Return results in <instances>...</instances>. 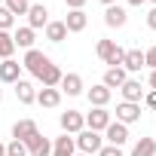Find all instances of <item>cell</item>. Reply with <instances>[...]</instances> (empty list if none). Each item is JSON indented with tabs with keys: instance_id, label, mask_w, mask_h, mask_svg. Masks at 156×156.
<instances>
[{
	"instance_id": "6da1fadb",
	"label": "cell",
	"mask_w": 156,
	"mask_h": 156,
	"mask_svg": "<svg viewBox=\"0 0 156 156\" xmlns=\"http://www.w3.org/2000/svg\"><path fill=\"white\" fill-rule=\"evenodd\" d=\"M95 52H98V58H101L104 64H110V67H122V58H126V49H122V46H116L113 40H98Z\"/></svg>"
},
{
	"instance_id": "7a4b0ae2",
	"label": "cell",
	"mask_w": 156,
	"mask_h": 156,
	"mask_svg": "<svg viewBox=\"0 0 156 156\" xmlns=\"http://www.w3.org/2000/svg\"><path fill=\"white\" fill-rule=\"evenodd\" d=\"M73 144H76V150L80 153H86V156H95L101 147H104V138H101V132H92V129H83L80 135L73 138Z\"/></svg>"
},
{
	"instance_id": "3957f363",
	"label": "cell",
	"mask_w": 156,
	"mask_h": 156,
	"mask_svg": "<svg viewBox=\"0 0 156 156\" xmlns=\"http://www.w3.org/2000/svg\"><path fill=\"white\" fill-rule=\"evenodd\" d=\"M110 122H113V116H110L107 107H92L86 113V129H92V132H104Z\"/></svg>"
},
{
	"instance_id": "277c9868",
	"label": "cell",
	"mask_w": 156,
	"mask_h": 156,
	"mask_svg": "<svg viewBox=\"0 0 156 156\" xmlns=\"http://www.w3.org/2000/svg\"><path fill=\"white\" fill-rule=\"evenodd\" d=\"M83 129H86V116H83L80 110L61 113V132H64V135H80Z\"/></svg>"
},
{
	"instance_id": "5b68a950",
	"label": "cell",
	"mask_w": 156,
	"mask_h": 156,
	"mask_svg": "<svg viewBox=\"0 0 156 156\" xmlns=\"http://www.w3.org/2000/svg\"><path fill=\"white\" fill-rule=\"evenodd\" d=\"M46 64H49V55H43L40 49H28V52H25V61H22V67H25V70H31L34 76H40V70H43Z\"/></svg>"
},
{
	"instance_id": "8992f818",
	"label": "cell",
	"mask_w": 156,
	"mask_h": 156,
	"mask_svg": "<svg viewBox=\"0 0 156 156\" xmlns=\"http://www.w3.org/2000/svg\"><path fill=\"white\" fill-rule=\"evenodd\" d=\"M46 25H49V9L43 3H31V9H28V28L31 31H40Z\"/></svg>"
},
{
	"instance_id": "52a82bcc",
	"label": "cell",
	"mask_w": 156,
	"mask_h": 156,
	"mask_svg": "<svg viewBox=\"0 0 156 156\" xmlns=\"http://www.w3.org/2000/svg\"><path fill=\"white\" fill-rule=\"evenodd\" d=\"M138 119H141V104H129V101L116 104V122L132 126V122H138Z\"/></svg>"
},
{
	"instance_id": "ba28073f",
	"label": "cell",
	"mask_w": 156,
	"mask_h": 156,
	"mask_svg": "<svg viewBox=\"0 0 156 156\" xmlns=\"http://www.w3.org/2000/svg\"><path fill=\"white\" fill-rule=\"evenodd\" d=\"M25 147H28V156H52V144H49V138H43L40 132H37L34 138H28Z\"/></svg>"
},
{
	"instance_id": "9c48e42d",
	"label": "cell",
	"mask_w": 156,
	"mask_h": 156,
	"mask_svg": "<svg viewBox=\"0 0 156 156\" xmlns=\"http://www.w3.org/2000/svg\"><path fill=\"white\" fill-rule=\"evenodd\" d=\"M58 86H61V89H58L61 95H70V98H73V95H83V76H80V73H64Z\"/></svg>"
},
{
	"instance_id": "30bf717a",
	"label": "cell",
	"mask_w": 156,
	"mask_h": 156,
	"mask_svg": "<svg viewBox=\"0 0 156 156\" xmlns=\"http://www.w3.org/2000/svg\"><path fill=\"white\" fill-rule=\"evenodd\" d=\"M22 80V64L16 61V58H6L3 64H0V83H19Z\"/></svg>"
},
{
	"instance_id": "8fae6325",
	"label": "cell",
	"mask_w": 156,
	"mask_h": 156,
	"mask_svg": "<svg viewBox=\"0 0 156 156\" xmlns=\"http://www.w3.org/2000/svg\"><path fill=\"white\" fill-rule=\"evenodd\" d=\"M119 92H122V101H129V104H141V98H144V89H141V80H129L119 86Z\"/></svg>"
},
{
	"instance_id": "7c38bea8",
	"label": "cell",
	"mask_w": 156,
	"mask_h": 156,
	"mask_svg": "<svg viewBox=\"0 0 156 156\" xmlns=\"http://www.w3.org/2000/svg\"><path fill=\"white\" fill-rule=\"evenodd\" d=\"M86 98H89V104H92V107H107V104H110V98H113V92H110L104 83H98V86H92V89L86 92Z\"/></svg>"
},
{
	"instance_id": "4fadbf2b",
	"label": "cell",
	"mask_w": 156,
	"mask_h": 156,
	"mask_svg": "<svg viewBox=\"0 0 156 156\" xmlns=\"http://www.w3.org/2000/svg\"><path fill=\"white\" fill-rule=\"evenodd\" d=\"M104 138H107L113 147H122V144L129 141V126H122V122H116V119H113V122L104 129Z\"/></svg>"
},
{
	"instance_id": "5bb4252c",
	"label": "cell",
	"mask_w": 156,
	"mask_h": 156,
	"mask_svg": "<svg viewBox=\"0 0 156 156\" xmlns=\"http://www.w3.org/2000/svg\"><path fill=\"white\" fill-rule=\"evenodd\" d=\"M61 76H64V73H61V67L49 61V64H46V67L40 70V76H37V80H40V83H43L46 89H58V83H61Z\"/></svg>"
},
{
	"instance_id": "9a60e30c",
	"label": "cell",
	"mask_w": 156,
	"mask_h": 156,
	"mask_svg": "<svg viewBox=\"0 0 156 156\" xmlns=\"http://www.w3.org/2000/svg\"><path fill=\"white\" fill-rule=\"evenodd\" d=\"M86 25H89V19H86V12H83V9H70V12H67V19H64L67 34H80V31H86Z\"/></svg>"
},
{
	"instance_id": "2e32d148",
	"label": "cell",
	"mask_w": 156,
	"mask_h": 156,
	"mask_svg": "<svg viewBox=\"0 0 156 156\" xmlns=\"http://www.w3.org/2000/svg\"><path fill=\"white\" fill-rule=\"evenodd\" d=\"M126 22H129V12H126L122 6H116V3H113V6H107V9H104V25H107V28H122Z\"/></svg>"
},
{
	"instance_id": "e0dca14e",
	"label": "cell",
	"mask_w": 156,
	"mask_h": 156,
	"mask_svg": "<svg viewBox=\"0 0 156 156\" xmlns=\"http://www.w3.org/2000/svg\"><path fill=\"white\" fill-rule=\"evenodd\" d=\"M141 67H147V64H144V52H141V49H126L122 70H126V73H138Z\"/></svg>"
},
{
	"instance_id": "ac0fdd59",
	"label": "cell",
	"mask_w": 156,
	"mask_h": 156,
	"mask_svg": "<svg viewBox=\"0 0 156 156\" xmlns=\"http://www.w3.org/2000/svg\"><path fill=\"white\" fill-rule=\"evenodd\" d=\"M73 153H76L73 135H58L55 144H52V156H73Z\"/></svg>"
},
{
	"instance_id": "d6986e66",
	"label": "cell",
	"mask_w": 156,
	"mask_h": 156,
	"mask_svg": "<svg viewBox=\"0 0 156 156\" xmlns=\"http://www.w3.org/2000/svg\"><path fill=\"white\" fill-rule=\"evenodd\" d=\"M37 135V122L34 119H19L16 126H12V138L16 141H28V138H34Z\"/></svg>"
},
{
	"instance_id": "ffe728a7",
	"label": "cell",
	"mask_w": 156,
	"mask_h": 156,
	"mask_svg": "<svg viewBox=\"0 0 156 156\" xmlns=\"http://www.w3.org/2000/svg\"><path fill=\"white\" fill-rule=\"evenodd\" d=\"M126 80H129V73H126L122 67H107V73H104V80H101V83H104V86L113 92V89H119Z\"/></svg>"
},
{
	"instance_id": "44dd1931",
	"label": "cell",
	"mask_w": 156,
	"mask_h": 156,
	"mask_svg": "<svg viewBox=\"0 0 156 156\" xmlns=\"http://www.w3.org/2000/svg\"><path fill=\"white\" fill-rule=\"evenodd\" d=\"M16 98H19L22 104H34V101H37V89H34V83L19 80V83H16Z\"/></svg>"
},
{
	"instance_id": "7402d4cb",
	"label": "cell",
	"mask_w": 156,
	"mask_h": 156,
	"mask_svg": "<svg viewBox=\"0 0 156 156\" xmlns=\"http://www.w3.org/2000/svg\"><path fill=\"white\" fill-rule=\"evenodd\" d=\"M37 104H40V107H58V104H61V92L43 86V89L37 92Z\"/></svg>"
},
{
	"instance_id": "603a6c76",
	"label": "cell",
	"mask_w": 156,
	"mask_h": 156,
	"mask_svg": "<svg viewBox=\"0 0 156 156\" xmlns=\"http://www.w3.org/2000/svg\"><path fill=\"white\" fill-rule=\"evenodd\" d=\"M43 31H46V40H49V43H64V37H67L64 22H49Z\"/></svg>"
},
{
	"instance_id": "cb8c5ba5",
	"label": "cell",
	"mask_w": 156,
	"mask_h": 156,
	"mask_svg": "<svg viewBox=\"0 0 156 156\" xmlns=\"http://www.w3.org/2000/svg\"><path fill=\"white\" fill-rule=\"evenodd\" d=\"M34 34H37V31H31V28L25 25V28H19V31L12 34V43H16V46H22V49L28 52V49H34Z\"/></svg>"
},
{
	"instance_id": "d4e9b609",
	"label": "cell",
	"mask_w": 156,
	"mask_h": 156,
	"mask_svg": "<svg viewBox=\"0 0 156 156\" xmlns=\"http://www.w3.org/2000/svg\"><path fill=\"white\" fill-rule=\"evenodd\" d=\"M132 156H156V141L153 138H141L132 147Z\"/></svg>"
},
{
	"instance_id": "484cf974",
	"label": "cell",
	"mask_w": 156,
	"mask_h": 156,
	"mask_svg": "<svg viewBox=\"0 0 156 156\" xmlns=\"http://www.w3.org/2000/svg\"><path fill=\"white\" fill-rule=\"evenodd\" d=\"M12 52H16V43H12V34L9 31H0V58H12Z\"/></svg>"
},
{
	"instance_id": "4316f807",
	"label": "cell",
	"mask_w": 156,
	"mask_h": 156,
	"mask_svg": "<svg viewBox=\"0 0 156 156\" xmlns=\"http://www.w3.org/2000/svg\"><path fill=\"white\" fill-rule=\"evenodd\" d=\"M3 6H6L12 16H28V9H31V0H3Z\"/></svg>"
},
{
	"instance_id": "83f0119b",
	"label": "cell",
	"mask_w": 156,
	"mask_h": 156,
	"mask_svg": "<svg viewBox=\"0 0 156 156\" xmlns=\"http://www.w3.org/2000/svg\"><path fill=\"white\" fill-rule=\"evenodd\" d=\"M6 156H28V147H25V141H9L6 144Z\"/></svg>"
},
{
	"instance_id": "f1b7e54d",
	"label": "cell",
	"mask_w": 156,
	"mask_h": 156,
	"mask_svg": "<svg viewBox=\"0 0 156 156\" xmlns=\"http://www.w3.org/2000/svg\"><path fill=\"white\" fill-rule=\"evenodd\" d=\"M12 25H16V16H12L6 6H0V31H9Z\"/></svg>"
},
{
	"instance_id": "f546056e",
	"label": "cell",
	"mask_w": 156,
	"mask_h": 156,
	"mask_svg": "<svg viewBox=\"0 0 156 156\" xmlns=\"http://www.w3.org/2000/svg\"><path fill=\"white\" fill-rule=\"evenodd\" d=\"M95 156H122V147H113V144H104Z\"/></svg>"
},
{
	"instance_id": "4dcf8cb0",
	"label": "cell",
	"mask_w": 156,
	"mask_h": 156,
	"mask_svg": "<svg viewBox=\"0 0 156 156\" xmlns=\"http://www.w3.org/2000/svg\"><path fill=\"white\" fill-rule=\"evenodd\" d=\"M144 64H147L150 70H156V46H150V49L144 52Z\"/></svg>"
},
{
	"instance_id": "1f68e13d",
	"label": "cell",
	"mask_w": 156,
	"mask_h": 156,
	"mask_svg": "<svg viewBox=\"0 0 156 156\" xmlns=\"http://www.w3.org/2000/svg\"><path fill=\"white\" fill-rule=\"evenodd\" d=\"M144 104H147L150 110H156V89H150V92H144Z\"/></svg>"
},
{
	"instance_id": "d6a6232c",
	"label": "cell",
	"mask_w": 156,
	"mask_h": 156,
	"mask_svg": "<svg viewBox=\"0 0 156 156\" xmlns=\"http://www.w3.org/2000/svg\"><path fill=\"white\" fill-rule=\"evenodd\" d=\"M64 6H67V9H83L86 0H64Z\"/></svg>"
},
{
	"instance_id": "836d02e7",
	"label": "cell",
	"mask_w": 156,
	"mask_h": 156,
	"mask_svg": "<svg viewBox=\"0 0 156 156\" xmlns=\"http://www.w3.org/2000/svg\"><path fill=\"white\" fill-rule=\"evenodd\" d=\"M147 28H150V31H156V6L147 12Z\"/></svg>"
},
{
	"instance_id": "e575fe53",
	"label": "cell",
	"mask_w": 156,
	"mask_h": 156,
	"mask_svg": "<svg viewBox=\"0 0 156 156\" xmlns=\"http://www.w3.org/2000/svg\"><path fill=\"white\" fill-rule=\"evenodd\" d=\"M150 89H156V70H150Z\"/></svg>"
},
{
	"instance_id": "d590c367",
	"label": "cell",
	"mask_w": 156,
	"mask_h": 156,
	"mask_svg": "<svg viewBox=\"0 0 156 156\" xmlns=\"http://www.w3.org/2000/svg\"><path fill=\"white\" fill-rule=\"evenodd\" d=\"M129 6H141V3H147V0H126Z\"/></svg>"
},
{
	"instance_id": "8d00e7d4",
	"label": "cell",
	"mask_w": 156,
	"mask_h": 156,
	"mask_svg": "<svg viewBox=\"0 0 156 156\" xmlns=\"http://www.w3.org/2000/svg\"><path fill=\"white\" fill-rule=\"evenodd\" d=\"M98 3H104V6H113V3H116V0H98Z\"/></svg>"
},
{
	"instance_id": "74e56055",
	"label": "cell",
	"mask_w": 156,
	"mask_h": 156,
	"mask_svg": "<svg viewBox=\"0 0 156 156\" xmlns=\"http://www.w3.org/2000/svg\"><path fill=\"white\" fill-rule=\"evenodd\" d=\"M0 156H6V144H0Z\"/></svg>"
},
{
	"instance_id": "f35d334b",
	"label": "cell",
	"mask_w": 156,
	"mask_h": 156,
	"mask_svg": "<svg viewBox=\"0 0 156 156\" xmlns=\"http://www.w3.org/2000/svg\"><path fill=\"white\" fill-rule=\"evenodd\" d=\"M0 101H3V89H0Z\"/></svg>"
},
{
	"instance_id": "ab89813d",
	"label": "cell",
	"mask_w": 156,
	"mask_h": 156,
	"mask_svg": "<svg viewBox=\"0 0 156 156\" xmlns=\"http://www.w3.org/2000/svg\"><path fill=\"white\" fill-rule=\"evenodd\" d=\"M73 156H86V153H73Z\"/></svg>"
},
{
	"instance_id": "60d3db41",
	"label": "cell",
	"mask_w": 156,
	"mask_h": 156,
	"mask_svg": "<svg viewBox=\"0 0 156 156\" xmlns=\"http://www.w3.org/2000/svg\"><path fill=\"white\" fill-rule=\"evenodd\" d=\"M150 3H153V6H156V0H150Z\"/></svg>"
},
{
	"instance_id": "b9f144b4",
	"label": "cell",
	"mask_w": 156,
	"mask_h": 156,
	"mask_svg": "<svg viewBox=\"0 0 156 156\" xmlns=\"http://www.w3.org/2000/svg\"><path fill=\"white\" fill-rule=\"evenodd\" d=\"M0 6H3V0H0Z\"/></svg>"
}]
</instances>
